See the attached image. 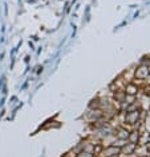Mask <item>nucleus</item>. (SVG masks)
Here are the masks:
<instances>
[{"mask_svg":"<svg viewBox=\"0 0 150 157\" xmlns=\"http://www.w3.org/2000/svg\"><path fill=\"white\" fill-rule=\"evenodd\" d=\"M127 90H129L130 94H134V92H136V87H134V86H129V87H127Z\"/></svg>","mask_w":150,"mask_h":157,"instance_id":"obj_1","label":"nucleus"}]
</instances>
